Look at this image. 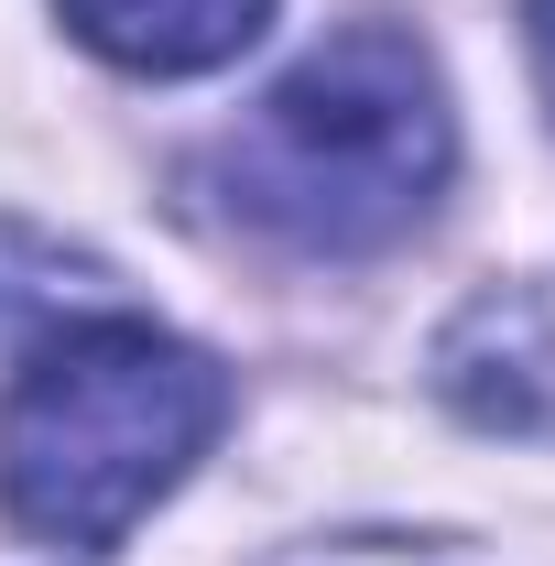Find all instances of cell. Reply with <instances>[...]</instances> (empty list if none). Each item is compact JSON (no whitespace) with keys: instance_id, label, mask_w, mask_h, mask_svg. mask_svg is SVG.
<instances>
[{"instance_id":"1","label":"cell","mask_w":555,"mask_h":566,"mask_svg":"<svg viewBox=\"0 0 555 566\" xmlns=\"http://www.w3.org/2000/svg\"><path fill=\"white\" fill-rule=\"evenodd\" d=\"M458 175V109L447 76L415 33L392 22H348L327 33L273 98L208 153V186L240 229H262L283 251H392L404 229H425V208Z\"/></svg>"},{"instance_id":"2","label":"cell","mask_w":555,"mask_h":566,"mask_svg":"<svg viewBox=\"0 0 555 566\" xmlns=\"http://www.w3.org/2000/svg\"><path fill=\"white\" fill-rule=\"evenodd\" d=\"M229 424V370L142 316L66 327L0 403V501L22 534L109 556Z\"/></svg>"},{"instance_id":"3","label":"cell","mask_w":555,"mask_h":566,"mask_svg":"<svg viewBox=\"0 0 555 566\" xmlns=\"http://www.w3.org/2000/svg\"><path fill=\"white\" fill-rule=\"evenodd\" d=\"M436 392L490 436H555V294L490 283L436 338Z\"/></svg>"},{"instance_id":"4","label":"cell","mask_w":555,"mask_h":566,"mask_svg":"<svg viewBox=\"0 0 555 566\" xmlns=\"http://www.w3.org/2000/svg\"><path fill=\"white\" fill-rule=\"evenodd\" d=\"M55 11L87 55L132 76H208L240 44H262V22H273V0H55Z\"/></svg>"},{"instance_id":"5","label":"cell","mask_w":555,"mask_h":566,"mask_svg":"<svg viewBox=\"0 0 555 566\" xmlns=\"http://www.w3.org/2000/svg\"><path fill=\"white\" fill-rule=\"evenodd\" d=\"M523 44H534V76H545V98H555V0H523Z\"/></svg>"}]
</instances>
